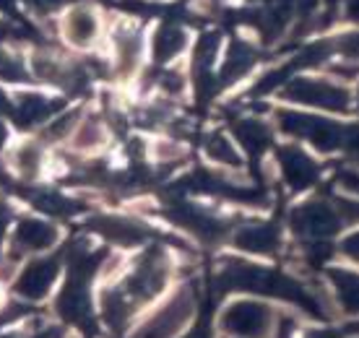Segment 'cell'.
I'll return each mask as SVG.
<instances>
[{
	"mask_svg": "<svg viewBox=\"0 0 359 338\" xmlns=\"http://www.w3.org/2000/svg\"><path fill=\"white\" fill-rule=\"evenodd\" d=\"M284 97L289 102L305 104V107L325 109V112H349L351 97L346 86L325 79H292L284 86Z\"/></svg>",
	"mask_w": 359,
	"mask_h": 338,
	"instance_id": "obj_1",
	"label": "cell"
},
{
	"mask_svg": "<svg viewBox=\"0 0 359 338\" xmlns=\"http://www.w3.org/2000/svg\"><path fill=\"white\" fill-rule=\"evenodd\" d=\"M281 128L292 135L307 138L323 151H336L339 146L346 143V133L341 125H336L333 120H323L315 115H302V112H284L281 115Z\"/></svg>",
	"mask_w": 359,
	"mask_h": 338,
	"instance_id": "obj_2",
	"label": "cell"
},
{
	"mask_svg": "<svg viewBox=\"0 0 359 338\" xmlns=\"http://www.w3.org/2000/svg\"><path fill=\"white\" fill-rule=\"evenodd\" d=\"M222 328L237 338H266L271 330V310L261 302H234L222 312Z\"/></svg>",
	"mask_w": 359,
	"mask_h": 338,
	"instance_id": "obj_3",
	"label": "cell"
},
{
	"mask_svg": "<svg viewBox=\"0 0 359 338\" xmlns=\"http://www.w3.org/2000/svg\"><path fill=\"white\" fill-rule=\"evenodd\" d=\"M341 216L336 211V205L325 203V201H310V203L299 205L294 214H292V227L297 234H305V237H315V240H323L331 237L341 229Z\"/></svg>",
	"mask_w": 359,
	"mask_h": 338,
	"instance_id": "obj_4",
	"label": "cell"
},
{
	"mask_svg": "<svg viewBox=\"0 0 359 338\" xmlns=\"http://www.w3.org/2000/svg\"><path fill=\"white\" fill-rule=\"evenodd\" d=\"M193 307H196V304H193V294H190L188 289L177 292L170 302L164 304L162 310L156 312V318L146 325L144 336L146 338H175L180 330L190 323Z\"/></svg>",
	"mask_w": 359,
	"mask_h": 338,
	"instance_id": "obj_5",
	"label": "cell"
},
{
	"mask_svg": "<svg viewBox=\"0 0 359 338\" xmlns=\"http://www.w3.org/2000/svg\"><path fill=\"white\" fill-rule=\"evenodd\" d=\"M164 284H167V263L159 252H149L126 284V294L133 302H149L162 292Z\"/></svg>",
	"mask_w": 359,
	"mask_h": 338,
	"instance_id": "obj_6",
	"label": "cell"
},
{
	"mask_svg": "<svg viewBox=\"0 0 359 338\" xmlns=\"http://www.w3.org/2000/svg\"><path fill=\"white\" fill-rule=\"evenodd\" d=\"M55 278H57V260L39 258L21 271V276L16 281V292L27 299H42L50 294Z\"/></svg>",
	"mask_w": 359,
	"mask_h": 338,
	"instance_id": "obj_7",
	"label": "cell"
},
{
	"mask_svg": "<svg viewBox=\"0 0 359 338\" xmlns=\"http://www.w3.org/2000/svg\"><path fill=\"white\" fill-rule=\"evenodd\" d=\"M63 34L73 47L89 50L99 39V16L91 6H73L63 21Z\"/></svg>",
	"mask_w": 359,
	"mask_h": 338,
	"instance_id": "obj_8",
	"label": "cell"
},
{
	"mask_svg": "<svg viewBox=\"0 0 359 338\" xmlns=\"http://www.w3.org/2000/svg\"><path fill=\"white\" fill-rule=\"evenodd\" d=\"M91 229L102 234L104 240L117 242L123 248H133V245H141V242L149 237V229H146L141 222H133V219H126V216H97L91 222Z\"/></svg>",
	"mask_w": 359,
	"mask_h": 338,
	"instance_id": "obj_9",
	"label": "cell"
},
{
	"mask_svg": "<svg viewBox=\"0 0 359 338\" xmlns=\"http://www.w3.org/2000/svg\"><path fill=\"white\" fill-rule=\"evenodd\" d=\"M141 32L135 27L115 29L112 50H115V73L120 79H130L141 65Z\"/></svg>",
	"mask_w": 359,
	"mask_h": 338,
	"instance_id": "obj_10",
	"label": "cell"
},
{
	"mask_svg": "<svg viewBox=\"0 0 359 338\" xmlns=\"http://www.w3.org/2000/svg\"><path fill=\"white\" fill-rule=\"evenodd\" d=\"M55 242H57V229L45 219H21L13 231V245L18 252H42L53 248Z\"/></svg>",
	"mask_w": 359,
	"mask_h": 338,
	"instance_id": "obj_11",
	"label": "cell"
},
{
	"mask_svg": "<svg viewBox=\"0 0 359 338\" xmlns=\"http://www.w3.org/2000/svg\"><path fill=\"white\" fill-rule=\"evenodd\" d=\"M172 219L177 222V227L188 229L193 237L203 242H216L224 234V224L214 216H208L206 211H201V208H193V205H177L172 211Z\"/></svg>",
	"mask_w": 359,
	"mask_h": 338,
	"instance_id": "obj_12",
	"label": "cell"
},
{
	"mask_svg": "<svg viewBox=\"0 0 359 338\" xmlns=\"http://www.w3.org/2000/svg\"><path fill=\"white\" fill-rule=\"evenodd\" d=\"M278 227L269 222H252L245 224L243 229L234 234V245L248 252H258V255H273L278 250Z\"/></svg>",
	"mask_w": 359,
	"mask_h": 338,
	"instance_id": "obj_13",
	"label": "cell"
},
{
	"mask_svg": "<svg viewBox=\"0 0 359 338\" xmlns=\"http://www.w3.org/2000/svg\"><path fill=\"white\" fill-rule=\"evenodd\" d=\"M281 172H284V180H287L289 185L294 187V190H302V187H310L318 180L320 175V169L318 164L313 161V156H307L302 149H294V146H289L281 151Z\"/></svg>",
	"mask_w": 359,
	"mask_h": 338,
	"instance_id": "obj_14",
	"label": "cell"
},
{
	"mask_svg": "<svg viewBox=\"0 0 359 338\" xmlns=\"http://www.w3.org/2000/svg\"><path fill=\"white\" fill-rule=\"evenodd\" d=\"M57 312L65 320L83 323L89 318V294L83 289V276H76L68 281L60 297H57Z\"/></svg>",
	"mask_w": 359,
	"mask_h": 338,
	"instance_id": "obj_15",
	"label": "cell"
},
{
	"mask_svg": "<svg viewBox=\"0 0 359 338\" xmlns=\"http://www.w3.org/2000/svg\"><path fill=\"white\" fill-rule=\"evenodd\" d=\"M188 45V34L182 27L175 24H162L154 32V60L156 62H170L175 60Z\"/></svg>",
	"mask_w": 359,
	"mask_h": 338,
	"instance_id": "obj_16",
	"label": "cell"
},
{
	"mask_svg": "<svg viewBox=\"0 0 359 338\" xmlns=\"http://www.w3.org/2000/svg\"><path fill=\"white\" fill-rule=\"evenodd\" d=\"M252 62H255V53H252L250 47L243 45V42H234L224 55V62H222V73H219V81H224V83H232V81L243 79L245 73L252 68Z\"/></svg>",
	"mask_w": 359,
	"mask_h": 338,
	"instance_id": "obj_17",
	"label": "cell"
},
{
	"mask_svg": "<svg viewBox=\"0 0 359 338\" xmlns=\"http://www.w3.org/2000/svg\"><path fill=\"white\" fill-rule=\"evenodd\" d=\"M328 276H331L333 289H336V297H339L341 307L349 312V315H357L359 318V273L333 268Z\"/></svg>",
	"mask_w": 359,
	"mask_h": 338,
	"instance_id": "obj_18",
	"label": "cell"
},
{
	"mask_svg": "<svg viewBox=\"0 0 359 338\" xmlns=\"http://www.w3.org/2000/svg\"><path fill=\"white\" fill-rule=\"evenodd\" d=\"M55 104L50 99L39 97V94H21V97L13 102V115L18 117L21 125H34L42 123L53 115Z\"/></svg>",
	"mask_w": 359,
	"mask_h": 338,
	"instance_id": "obj_19",
	"label": "cell"
},
{
	"mask_svg": "<svg viewBox=\"0 0 359 338\" xmlns=\"http://www.w3.org/2000/svg\"><path fill=\"white\" fill-rule=\"evenodd\" d=\"M11 167L21 180H34L42 167V151L34 141L18 143L16 149L11 151Z\"/></svg>",
	"mask_w": 359,
	"mask_h": 338,
	"instance_id": "obj_20",
	"label": "cell"
},
{
	"mask_svg": "<svg viewBox=\"0 0 359 338\" xmlns=\"http://www.w3.org/2000/svg\"><path fill=\"white\" fill-rule=\"evenodd\" d=\"M71 138H73V146L79 151H94V149H99L104 143L107 133H104V125L99 123L97 117H86V120H81V123L76 125Z\"/></svg>",
	"mask_w": 359,
	"mask_h": 338,
	"instance_id": "obj_21",
	"label": "cell"
},
{
	"mask_svg": "<svg viewBox=\"0 0 359 338\" xmlns=\"http://www.w3.org/2000/svg\"><path fill=\"white\" fill-rule=\"evenodd\" d=\"M206 154H208V159L216 161V164H222V167L237 169L240 164H243V156H240V151H237V146H234V143L222 133L208 135Z\"/></svg>",
	"mask_w": 359,
	"mask_h": 338,
	"instance_id": "obj_22",
	"label": "cell"
},
{
	"mask_svg": "<svg viewBox=\"0 0 359 338\" xmlns=\"http://www.w3.org/2000/svg\"><path fill=\"white\" fill-rule=\"evenodd\" d=\"M237 138H240V143H243L248 151L258 154L263 151L266 146H269V130H266V125L261 123V120H243V123H237Z\"/></svg>",
	"mask_w": 359,
	"mask_h": 338,
	"instance_id": "obj_23",
	"label": "cell"
},
{
	"mask_svg": "<svg viewBox=\"0 0 359 338\" xmlns=\"http://www.w3.org/2000/svg\"><path fill=\"white\" fill-rule=\"evenodd\" d=\"M336 50H339L346 60L359 62V29L346 32V34L339 36V39H336Z\"/></svg>",
	"mask_w": 359,
	"mask_h": 338,
	"instance_id": "obj_24",
	"label": "cell"
},
{
	"mask_svg": "<svg viewBox=\"0 0 359 338\" xmlns=\"http://www.w3.org/2000/svg\"><path fill=\"white\" fill-rule=\"evenodd\" d=\"M76 125H79V115H76V112H63V115L50 125V135H53V138H65V135H73Z\"/></svg>",
	"mask_w": 359,
	"mask_h": 338,
	"instance_id": "obj_25",
	"label": "cell"
},
{
	"mask_svg": "<svg viewBox=\"0 0 359 338\" xmlns=\"http://www.w3.org/2000/svg\"><path fill=\"white\" fill-rule=\"evenodd\" d=\"M24 3H27L34 13L47 16V13H57V11L63 8L65 3H71V0H24Z\"/></svg>",
	"mask_w": 359,
	"mask_h": 338,
	"instance_id": "obj_26",
	"label": "cell"
},
{
	"mask_svg": "<svg viewBox=\"0 0 359 338\" xmlns=\"http://www.w3.org/2000/svg\"><path fill=\"white\" fill-rule=\"evenodd\" d=\"M341 252L346 255V258L359 260V229L351 231L349 237H346V240L341 242Z\"/></svg>",
	"mask_w": 359,
	"mask_h": 338,
	"instance_id": "obj_27",
	"label": "cell"
},
{
	"mask_svg": "<svg viewBox=\"0 0 359 338\" xmlns=\"http://www.w3.org/2000/svg\"><path fill=\"white\" fill-rule=\"evenodd\" d=\"M344 146H349L351 159H354V164L359 167V130H354V133H346V143H344Z\"/></svg>",
	"mask_w": 359,
	"mask_h": 338,
	"instance_id": "obj_28",
	"label": "cell"
},
{
	"mask_svg": "<svg viewBox=\"0 0 359 338\" xmlns=\"http://www.w3.org/2000/svg\"><path fill=\"white\" fill-rule=\"evenodd\" d=\"M305 338H341V333H336V330H331V328H313V330H307Z\"/></svg>",
	"mask_w": 359,
	"mask_h": 338,
	"instance_id": "obj_29",
	"label": "cell"
},
{
	"mask_svg": "<svg viewBox=\"0 0 359 338\" xmlns=\"http://www.w3.org/2000/svg\"><path fill=\"white\" fill-rule=\"evenodd\" d=\"M344 13H346L349 21H357L359 24V0H346V11Z\"/></svg>",
	"mask_w": 359,
	"mask_h": 338,
	"instance_id": "obj_30",
	"label": "cell"
},
{
	"mask_svg": "<svg viewBox=\"0 0 359 338\" xmlns=\"http://www.w3.org/2000/svg\"><path fill=\"white\" fill-rule=\"evenodd\" d=\"M13 112V99H8L0 91V115H11Z\"/></svg>",
	"mask_w": 359,
	"mask_h": 338,
	"instance_id": "obj_31",
	"label": "cell"
},
{
	"mask_svg": "<svg viewBox=\"0 0 359 338\" xmlns=\"http://www.w3.org/2000/svg\"><path fill=\"white\" fill-rule=\"evenodd\" d=\"M3 141H6V128L0 125V146H3Z\"/></svg>",
	"mask_w": 359,
	"mask_h": 338,
	"instance_id": "obj_32",
	"label": "cell"
},
{
	"mask_svg": "<svg viewBox=\"0 0 359 338\" xmlns=\"http://www.w3.org/2000/svg\"><path fill=\"white\" fill-rule=\"evenodd\" d=\"M0 338H24L21 333H6V336H0Z\"/></svg>",
	"mask_w": 359,
	"mask_h": 338,
	"instance_id": "obj_33",
	"label": "cell"
},
{
	"mask_svg": "<svg viewBox=\"0 0 359 338\" xmlns=\"http://www.w3.org/2000/svg\"><path fill=\"white\" fill-rule=\"evenodd\" d=\"M190 338H206V333H201V330H196V333H193Z\"/></svg>",
	"mask_w": 359,
	"mask_h": 338,
	"instance_id": "obj_34",
	"label": "cell"
},
{
	"mask_svg": "<svg viewBox=\"0 0 359 338\" xmlns=\"http://www.w3.org/2000/svg\"><path fill=\"white\" fill-rule=\"evenodd\" d=\"M357 102H359V91H357Z\"/></svg>",
	"mask_w": 359,
	"mask_h": 338,
	"instance_id": "obj_35",
	"label": "cell"
}]
</instances>
